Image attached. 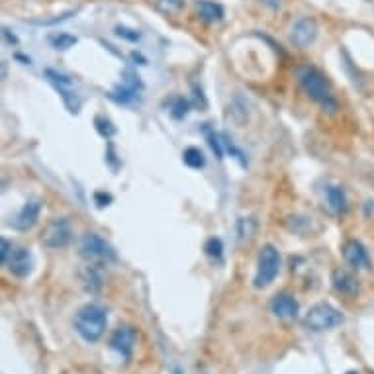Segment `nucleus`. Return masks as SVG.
Segmentation results:
<instances>
[{"instance_id": "nucleus-2", "label": "nucleus", "mask_w": 374, "mask_h": 374, "mask_svg": "<svg viewBox=\"0 0 374 374\" xmlns=\"http://www.w3.org/2000/svg\"><path fill=\"white\" fill-rule=\"evenodd\" d=\"M106 311L96 304H87L85 308H80L75 316V331L82 341L87 343H96L106 331Z\"/></svg>"}, {"instance_id": "nucleus-10", "label": "nucleus", "mask_w": 374, "mask_h": 374, "mask_svg": "<svg viewBox=\"0 0 374 374\" xmlns=\"http://www.w3.org/2000/svg\"><path fill=\"white\" fill-rule=\"evenodd\" d=\"M316 36H318V24L311 18H302L292 28V41L298 47H308Z\"/></svg>"}, {"instance_id": "nucleus-5", "label": "nucleus", "mask_w": 374, "mask_h": 374, "mask_svg": "<svg viewBox=\"0 0 374 374\" xmlns=\"http://www.w3.org/2000/svg\"><path fill=\"white\" fill-rule=\"evenodd\" d=\"M80 255L89 261H116V251L98 233H87L80 241Z\"/></svg>"}, {"instance_id": "nucleus-23", "label": "nucleus", "mask_w": 374, "mask_h": 374, "mask_svg": "<svg viewBox=\"0 0 374 374\" xmlns=\"http://www.w3.org/2000/svg\"><path fill=\"white\" fill-rule=\"evenodd\" d=\"M175 374H184V373H182V368H179V366H177V368H175Z\"/></svg>"}, {"instance_id": "nucleus-21", "label": "nucleus", "mask_w": 374, "mask_h": 374, "mask_svg": "<svg viewBox=\"0 0 374 374\" xmlns=\"http://www.w3.org/2000/svg\"><path fill=\"white\" fill-rule=\"evenodd\" d=\"M173 114L177 118L184 116V114H186V102L179 98V100H177V106H175V110H173Z\"/></svg>"}, {"instance_id": "nucleus-1", "label": "nucleus", "mask_w": 374, "mask_h": 374, "mask_svg": "<svg viewBox=\"0 0 374 374\" xmlns=\"http://www.w3.org/2000/svg\"><path fill=\"white\" fill-rule=\"evenodd\" d=\"M296 77L300 87L304 89V92L310 98H314L316 102L323 104L325 108H329V112L336 110V102L331 98V87H329L327 78L323 77L316 67H310V65L300 67L296 71Z\"/></svg>"}, {"instance_id": "nucleus-8", "label": "nucleus", "mask_w": 374, "mask_h": 374, "mask_svg": "<svg viewBox=\"0 0 374 374\" xmlns=\"http://www.w3.org/2000/svg\"><path fill=\"white\" fill-rule=\"evenodd\" d=\"M343 258L351 269L355 271H366L371 269V257L366 253V249L361 241L357 239H349L343 243Z\"/></svg>"}, {"instance_id": "nucleus-14", "label": "nucleus", "mask_w": 374, "mask_h": 374, "mask_svg": "<svg viewBox=\"0 0 374 374\" xmlns=\"http://www.w3.org/2000/svg\"><path fill=\"white\" fill-rule=\"evenodd\" d=\"M325 204L327 208L337 214V216H341V214H345L349 208L347 202V194L343 188H339V186H327L325 188Z\"/></svg>"}, {"instance_id": "nucleus-24", "label": "nucleus", "mask_w": 374, "mask_h": 374, "mask_svg": "<svg viewBox=\"0 0 374 374\" xmlns=\"http://www.w3.org/2000/svg\"><path fill=\"white\" fill-rule=\"evenodd\" d=\"M347 374H357V373H347Z\"/></svg>"}, {"instance_id": "nucleus-7", "label": "nucleus", "mask_w": 374, "mask_h": 374, "mask_svg": "<svg viewBox=\"0 0 374 374\" xmlns=\"http://www.w3.org/2000/svg\"><path fill=\"white\" fill-rule=\"evenodd\" d=\"M2 263L8 267V271L12 272L14 276H20V278L28 276L34 269V257H32L30 249H26V247L12 245V249L8 251V257L4 258Z\"/></svg>"}, {"instance_id": "nucleus-11", "label": "nucleus", "mask_w": 374, "mask_h": 374, "mask_svg": "<svg viewBox=\"0 0 374 374\" xmlns=\"http://www.w3.org/2000/svg\"><path fill=\"white\" fill-rule=\"evenodd\" d=\"M39 212H41V202L39 200H28L24 208L18 212L16 219H14V228L20 230V232L32 230L36 226V221H38Z\"/></svg>"}, {"instance_id": "nucleus-12", "label": "nucleus", "mask_w": 374, "mask_h": 374, "mask_svg": "<svg viewBox=\"0 0 374 374\" xmlns=\"http://www.w3.org/2000/svg\"><path fill=\"white\" fill-rule=\"evenodd\" d=\"M271 310L280 320H294L298 316V311H300V306H298V302L292 296L280 294V296H274L271 304Z\"/></svg>"}, {"instance_id": "nucleus-9", "label": "nucleus", "mask_w": 374, "mask_h": 374, "mask_svg": "<svg viewBox=\"0 0 374 374\" xmlns=\"http://www.w3.org/2000/svg\"><path fill=\"white\" fill-rule=\"evenodd\" d=\"M133 345H135V331L128 327V325H120L116 331L110 337V349L116 351L122 359L129 361L131 353H133Z\"/></svg>"}, {"instance_id": "nucleus-18", "label": "nucleus", "mask_w": 374, "mask_h": 374, "mask_svg": "<svg viewBox=\"0 0 374 374\" xmlns=\"http://www.w3.org/2000/svg\"><path fill=\"white\" fill-rule=\"evenodd\" d=\"M255 230H257L255 219L241 218L239 219V223H237V233H239V239H241V241L251 239V237H253V233H255Z\"/></svg>"}, {"instance_id": "nucleus-16", "label": "nucleus", "mask_w": 374, "mask_h": 374, "mask_svg": "<svg viewBox=\"0 0 374 374\" xmlns=\"http://www.w3.org/2000/svg\"><path fill=\"white\" fill-rule=\"evenodd\" d=\"M135 96H138V80H131L129 85H122L120 89L112 92V98L118 102H129Z\"/></svg>"}, {"instance_id": "nucleus-22", "label": "nucleus", "mask_w": 374, "mask_h": 374, "mask_svg": "<svg viewBox=\"0 0 374 374\" xmlns=\"http://www.w3.org/2000/svg\"><path fill=\"white\" fill-rule=\"evenodd\" d=\"M10 249H12V243H8L6 239H2V251H0V257H2V261L8 257V251H10Z\"/></svg>"}, {"instance_id": "nucleus-19", "label": "nucleus", "mask_w": 374, "mask_h": 374, "mask_svg": "<svg viewBox=\"0 0 374 374\" xmlns=\"http://www.w3.org/2000/svg\"><path fill=\"white\" fill-rule=\"evenodd\" d=\"M53 43H55V47H57V50H69L71 45H75V43H77V38L67 36V34H59L57 38H53Z\"/></svg>"}, {"instance_id": "nucleus-20", "label": "nucleus", "mask_w": 374, "mask_h": 374, "mask_svg": "<svg viewBox=\"0 0 374 374\" xmlns=\"http://www.w3.org/2000/svg\"><path fill=\"white\" fill-rule=\"evenodd\" d=\"M206 253L210 255V257H216V258L221 257V241L216 239V237H214V239H210V241L206 243Z\"/></svg>"}, {"instance_id": "nucleus-13", "label": "nucleus", "mask_w": 374, "mask_h": 374, "mask_svg": "<svg viewBox=\"0 0 374 374\" xmlns=\"http://www.w3.org/2000/svg\"><path fill=\"white\" fill-rule=\"evenodd\" d=\"M331 283H333V288L341 296L353 298L357 296L359 292V284H357V278L353 274H349L347 271H336L333 276H331Z\"/></svg>"}, {"instance_id": "nucleus-17", "label": "nucleus", "mask_w": 374, "mask_h": 374, "mask_svg": "<svg viewBox=\"0 0 374 374\" xmlns=\"http://www.w3.org/2000/svg\"><path fill=\"white\" fill-rule=\"evenodd\" d=\"M182 157H184V163L192 168L204 167V163H206V159H204V155H202V151H200V149H196V147H188Z\"/></svg>"}, {"instance_id": "nucleus-6", "label": "nucleus", "mask_w": 374, "mask_h": 374, "mask_svg": "<svg viewBox=\"0 0 374 374\" xmlns=\"http://www.w3.org/2000/svg\"><path fill=\"white\" fill-rule=\"evenodd\" d=\"M71 239H73V232H71V226L65 218L50 221L41 233V243L47 249H63L71 243Z\"/></svg>"}, {"instance_id": "nucleus-4", "label": "nucleus", "mask_w": 374, "mask_h": 374, "mask_svg": "<svg viewBox=\"0 0 374 374\" xmlns=\"http://www.w3.org/2000/svg\"><path fill=\"white\" fill-rule=\"evenodd\" d=\"M280 271V255L272 245H265L258 253L257 274H255V286L267 288L276 278Z\"/></svg>"}, {"instance_id": "nucleus-3", "label": "nucleus", "mask_w": 374, "mask_h": 374, "mask_svg": "<svg viewBox=\"0 0 374 374\" xmlns=\"http://www.w3.org/2000/svg\"><path fill=\"white\" fill-rule=\"evenodd\" d=\"M341 323H343V314L333 308L331 304H316L304 318V325L316 333L329 331Z\"/></svg>"}, {"instance_id": "nucleus-15", "label": "nucleus", "mask_w": 374, "mask_h": 374, "mask_svg": "<svg viewBox=\"0 0 374 374\" xmlns=\"http://www.w3.org/2000/svg\"><path fill=\"white\" fill-rule=\"evenodd\" d=\"M196 10L200 14V18L206 22H219L223 18V8L216 2H210V0H200L196 4Z\"/></svg>"}]
</instances>
